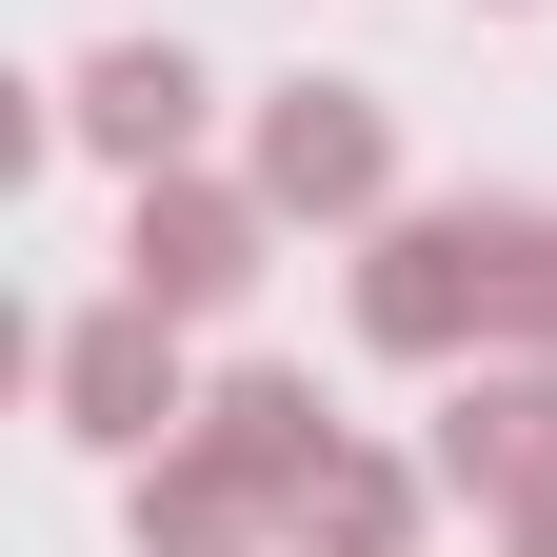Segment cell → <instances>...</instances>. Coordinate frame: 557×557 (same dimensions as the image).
<instances>
[{"mask_svg": "<svg viewBox=\"0 0 557 557\" xmlns=\"http://www.w3.org/2000/svg\"><path fill=\"white\" fill-rule=\"evenodd\" d=\"M359 338L418 379L498 359V199H398V220H359Z\"/></svg>", "mask_w": 557, "mask_h": 557, "instance_id": "6da1fadb", "label": "cell"}, {"mask_svg": "<svg viewBox=\"0 0 557 557\" xmlns=\"http://www.w3.org/2000/svg\"><path fill=\"white\" fill-rule=\"evenodd\" d=\"M259 259H278V199L160 160V180H139V220H120V299H160V319H239Z\"/></svg>", "mask_w": 557, "mask_h": 557, "instance_id": "7a4b0ae2", "label": "cell"}, {"mask_svg": "<svg viewBox=\"0 0 557 557\" xmlns=\"http://www.w3.org/2000/svg\"><path fill=\"white\" fill-rule=\"evenodd\" d=\"M180 338L199 319H160V299H100V319H60V438H100V458H160L180 418H199V379H180Z\"/></svg>", "mask_w": 557, "mask_h": 557, "instance_id": "3957f363", "label": "cell"}, {"mask_svg": "<svg viewBox=\"0 0 557 557\" xmlns=\"http://www.w3.org/2000/svg\"><path fill=\"white\" fill-rule=\"evenodd\" d=\"M239 180L278 199V220H398V120H379L359 81H278Z\"/></svg>", "mask_w": 557, "mask_h": 557, "instance_id": "277c9868", "label": "cell"}, {"mask_svg": "<svg viewBox=\"0 0 557 557\" xmlns=\"http://www.w3.org/2000/svg\"><path fill=\"white\" fill-rule=\"evenodd\" d=\"M438 498H478V518H518V498H557V359H478L458 398H438Z\"/></svg>", "mask_w": 557, "mask_h": 557, "instance_id": "5b68a950", "label": "cell"}, {"mask_svg": "<svg viewBox=\"0 0 557 557\" xmlns=\"http://www.w3.org/2000/svg\"><path fill=\"white\" fill-rule=\"evenodd\" d=\"M199 60L180 40H100L81 81H60V139H81V160H120V180H160V160H199Z\"/></svg>", "mask_w": 557, "mask_h": 557, "instance_id": "8992f818", "label": "cell"}, {"mask_svg": "<svg viewBox=\"0 0 557 557\" xmlns=\"http://www.w3.org/2000/svg\"><path fill=\"white\" fill-rule=\"evenodd\" d=\"M180 438L220 458V478H259L278 518H299L319 478H338V418H319V379H278V359H239V379H199V418H180Z\"/></svg>", "mask_w": 557, "mask_h": 557, "instance_id": "52a82bcc", "label": "cell"}, {"mask_svg": "<svg viewBox=\"0 0 557 557\" xmlns=\"http://www.w3.org/2000/svg\"><path fill=\"white\" fill-rule=\"evenodd\" d=\"M259 537H278V498H259V478H220L199 438H160V458H139V557H259Z\"/></svg>", "mask_w": 557, "mask_h": 557, "instance_id": "ba28073f", "label": "cell"}, {"mask_svg": "<svg viewBox=\"0 0 557 557\" xmlns=\"http://www.w3.org/2000/svg\"><path fill=\"white\" fill-rule=\"evenodd\" d=\"M418 478H438V458H359V438H338V478H319L278 537H299V557H398V537H418Z\"/></svg>", "mask_w": 557, "mask_h": 557, "instance_id": "9c48e42d", "label": "cell"}, {"mask_svg": "<svg viewBox=\"0 0 557 557\" xmlns=\"http://www.w3.org/2000/svg\"><path fill=\"white\" fill-rule=\"evenodd\" d=\"M498 557H557V498H518V518H498Z\"/></svg>", "mask_w": 557, "mask_h": 557, "instance_id": "30bf717a", "label": "cell"}, {"mask_svg": "<svg viewBox=\"0 0 557 557\" xmlns=\"http://www.w3.org/2000/svg\"><path fill=\"white\" fill-rule=\"evenodd\" d=\"M498 21H518V0H498Z\"/></svg>", "mask_w": 557, "mask_h": 557, "instance_id": "8fae6325", "label": "cell"}]
</instances>
